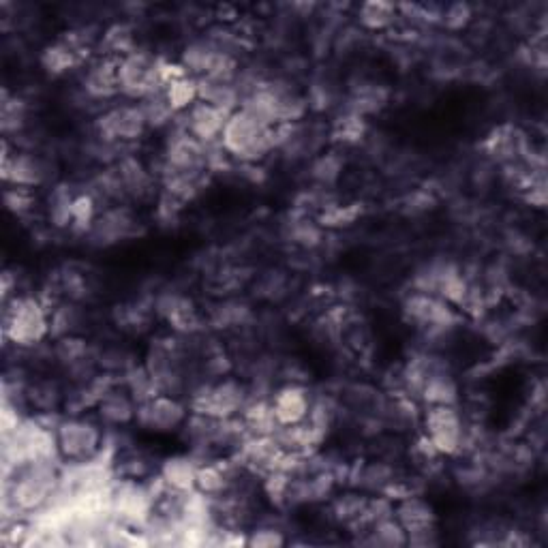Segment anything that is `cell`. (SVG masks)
<instances>
[{"mask_svg": "<svg viewBox=\"0 0 548 548\" xmlns=\"http://www.w3.org/2000/svg\"><path fill=\"white\" fill-rule=\"evenodd\" d=\"M95 409L101 424L110 426V429H123V426L135 422L137 416V403L123 384H114L105 390Z\"/></svg>", "mask_w": 548, "mask_h": 548, "instance_id": "cell-16", "label": "cell"}, {"mask_svg": "<svg viewBox=\"0 0 548 548\" xmlns=\"http://www.w3.org/2000/svg\"><path fill=\"white\" fill-rule=\"evenodd\" d=\"M165 97L170 101L172 110L176 114H185L191 105L200 99L197 97V78L187 75V78H180L172 84L165 86Z\"/></svg>", "mask_w": 548, "mask_h": 548, "instance_id": "cell-30", "label": "cell"}, {"mask_svg": "<svg viewBox=\"0 0 548 548\" xmlns=\"http://www.w3.org/2000/svg\"><path fill=\"white\" fill-rule=\"evenodd\" d=\"M343 159L337 155V152H324L322 157L313 161V178L319 182V185H334L339 180L343 172Z\"/></svg>", "mask_w": 548, "mask_h": 548, "instance_id": "cell-32", "label": "cell"}, {"mask_svg": "<svg viewBox=\"0 0 548 548\" xmlns=\"http://www.w3.org/2000/svg\"><path fill=\"white\" fill-rule=\"evenodd\" d=\"M95 219H97V204L93 200V195H88V193L75 195L73 204H71V225L69 227H73L75 232L88 234Z\"/></svg>", "mask_w": 548, "mask_h": 548, "instance_id": "cell-31", "label": "cell"}, {"mask_svg": "<svg viewBox=\"0 0 548 548\" xmlns=\"http://www.w3.org/2000/svg\"><path fill=\"white\" fill-rule=\"evenodd\" d=\"M474 20V9H471L467 3H452L444 11H441V24H444L448 30H463L469 26V22Z\"/></svg>", "mask_w": 548, "mask_h": 548, "instance_id": "cell-35", "label": "cell"}, {"mask_svg": "<svg viewBox=\"0 0 548 548\" xmlns=\"http://www.w3.org/2000/svg\"><path fill=\"white\" fill-rule=\"evenodd\" d=\"M24 399L30 403V407H35L39 414H58L60 405H65L67 401L65 392L60 390L54 379H41V382L30 384L24 390Z\"/></svg>", "mask_w": 548, "mask_h": 548, "instance_id": "cell-22", "label": "cell"}, {"mask_svg": "<svg viewBox=\"0 0 548 548\" xmlns=\"http://www.w3.org/2000/svg\"><path fill=\"white\" fill-rule=\"evenodd\" d=\"M84 93L95 101H108L120 95L118 84V58L99 56L93 63H88L82 78Z\"/></svg>", "mask_w": 548, "mask_h": 548, "instance_id": "cell-15", "label": "cell"}, {"mask_svg": "<svg viewBox=\"0 0 548 548\" xmlns=\"http://www.w3.org/2000/svg\"><path fill=\"white\" fill-rule=\"evenodd\" d=\"M369 499L371 497L364 493L339 495L332 501V516L341 525H345L349 529H358V527H362V519H364V512H367Z\"/></svg>", "mask_w": 548, "mask_h": 548, "instance_id": "cell-25", "label": "cell"}, {"mask_svg": "<svg viewBox=\"0 0 548 548\" xmlns=\"http://www.w3.org/2000/svg\"><path fill=\"white\" fill-rule=\"evenodd\" d=\"M251 401V388L234 377H225L217 384L202 386L191 394L189 409L193 414H204L217 420L238 418Z\"/></svg>", "mask_w": 548, "mask_h": 548, "instance_id": "cell-6", "label": "cell"}, {"mask_svg": "<svg viewBox=\"0 0 548 548\" xmlns=\"http://www.w3.org/2000/svg\"><path fill=\"white\" fill-rule=\"evenodd\" d=\"M189 414V405L182 403L174 394L159 392L150 401L137 405L135 424L150 433L170 435L185 426Z\"/></svg>", "mask_w": 548, "mask_h": 548, "instance_id": "cell-9", "label": "cell"}, {"mask_svg": "<svg viewBox=\"0 0 548 548\" xmlns=\"http://www.w3.org/2000/svg\"><path fill=\"white\" fill-rule=\"evenodd\" d=\"M236 480V469L230 461H204L197 469L195 491L208 499H221L227 495Z\"/></svg>", "mask_w": 548, "mask_h": 548, "instance_id": "cell-18", "label": "cell"}, {"mask_svg": "<svg viewBox=\"0 0 548 548\" xmlns=\"http://www.w3.org/2000/svg\"><path fill=\"white\" fill-rule=\"evenodd\" d=\"M397 7L390 3H379V0H373V3H364L358 9V22L362 28L373 30V33H382V30L390 28L397 20Z\"/></svg>", "mask_w": 548, "mask_h": 548, "instance_id": "cell-29", "label": "cell"}, {"mask_svg": "<svg viewBox=\"0 0 548 548\" xmlns=\"http://www.w3.org/2000/svg\"><path fill=\"white\" fill-rule=\"evenodd\" d=\"M101 56L108 58H123L137 50V41L133 35V28L125 22H116L110 28H105V33L99 39Z\"/></svg>", "mask_w": 548, "mask_h": 548, "instance_id": "cell-24", "label": "cell"}, {"mask_svg": "<svg viewBox=\"0 0 548 548\" xmlns=\"http://www.w3.org/2000/svg\"><path fill=\"white\" fill-rule=\"evenodd\" d=\"M202 461L197 459L193 452H178L172 456H165L159 465V478L174 493L189 495L195 493L197 469Z\"/></svg>", "mask_w": 548, "mask_h": 548, "instance_id": "cell-14", "label": "cell"}, {"mask_svg": "<svg viewBox=\"0 0 548 548\" xmlns=\"http://www.w3.org/2000/svg\"><path fill=\"white\" fill-rule=\"evenodd\" d=\"M367 538H364V544L367 546H377V548H403L407 546V531L405 527L394 519V516H388V519L375 523L369 527Z\"/></svg>", "mask_w": 548, "mask_h": 548, "instance_id": "cell-26", "label": "cell"}, {"mask_svg": "<svg viewBox=\"0 0 548 548\" xmlns=\"http://www.w3.org/2000/svg\"><path fill=\"white\" fill-rule=\"evenodd\" d=\"M82 52L84 50L75 48L71 41H56L43 50L41 65L52 75L67 73L82 63Z\"/></svg>", "mask_w": 548, "mask_h": 548, "instance_id": "cell-23", "label": "cell"}, {"mask_svg": "<svg viewBox=\"0 0 548 548\" xmlns=\"http://www.w3.org/2000/svg\"><path fill=\"white\" fill-rule=\"evenodd\" d=\"M227 116L230 114L215 108V105L197 99L185 112V123H182V127H185V131L193 135L197 142H202L206 146H217L221 142Z\"/></svg>", "mask_w": 548, "mask_h": 548, "instance_id": "cell-13", "label": "cell"}, {"mask_svg": "<svg viewBox=\"0 0 548 548\" xmlns=\"http://www.w3.org/2000/svg\"><path fill=\"white\" fill-rule=\"evenodd\" d=\"M133 227H135V219L131 215V210L127 206L116 204L114 208H108L101 217L95 219L88 236L97 240L99 247H110L123 238L131 236Z\"/></svg>", "mask_w": 548, "mask_h": 548, "instance_id": "cell-17", "label": "cell"}, {"mask_svg": "<svg viewBox=\"0 0 548 548\" xmlns=\"http://www.w3.org/2000/svg\"><path fill=\"white\" fill-rule=\"evenodd\" d=\"M137 105H140L142 112H144L148 129L170 127L174 123V118L178 116L172 110L170 101H167V97H165V88L159 90V93H155V95H150V97H146L142 101H137Z\"/></svg>", "mask_w": 548, "mask_h": 548, "instance_id": "cell-28", "label": "cell"}, {"mask_svg": "<svg viewBox=\"0 0 548 548\" xmlns=\"http://www.w3.org/2000/svg\"><path fill=\"white\" fill-rule=\"evenodd\" d=\"M270 405L279 426H294L307 422L313 407V399L307 386L289 382L274 390L270 397Z\"/></svg>", "mask_w": 548, "mask_h": 548, "instance_id": "cell-12", "label": "cell"}, {"mask_svg": "<svg viewBox=\"0 0 548 548\" xmlns=\"http://www.w3.org/2000/svg\"><path fill=\"white\" fill-rule=\"evenodd\" d=\"M285 544H287V538L283 531L279 527H272V525L255 527L247 536L249 548H283Z\"/></svg>", "mask_w": 548, "mask_h": 548, "instance_id": "cell-34", "label": "cell"}, {"mask_svg": "<svg viewBox=\"0 0 548 548\" xmlns=\"http://www.w3.org/2000/svg\"><path fill=\"white\" fill-rule=\"evenodd\" d=\"M148 131V123L144 118V112L137 103H125L116 105V108L105 110L95 120V133L97 140L108 144H131L142 140L144 133Z\"/></svg>", "mask_w": 548, "mask_h": 548, "instance_id": "cell-8", "label": "cell"}, {"mask_svg": "<svg viewBox=\"0 0 548 548\" xmlns=\"http://www.w3.org/2000/svg\"><path fill=\"white\" fill-rule=\"evenodd\" d=\"M163 58L155 52L137 48L131 54L118 58V84L120 95H125L133 103L142 101L165 88L163 84Z\"/></svg>", "mask_w": 548, "mask_h": 548, "instance_id": "cell-5", "label": "cell"}, {"mask_svg": "<svg viewBox=\"0 0 548 548\" xmlns=\"http://www.w3.org/2000/svg\"><path fill=\"white\" fill-rule=\"evenodd\" d=\"M424 437L439 456H456L465 446V422L456 405H431L422 416Z\"/></svg>", "mask_w": 548, "mask_h": 548, "instance_id": "cell-7", "label": "cell"}, {"mask_svg": "<svg viewBox=\"0 0 548 548\" xmlns=\"http://www.w3.org/2000/svg\"><path fill=\"white\" fill-rule=\"evenodd\" d=\"M3 180L7 187L37 189L48 180V165L35 152H11L9 142H3Z\"/></svg>", "mask_w": 548, "mask_h": 548, "instance_id": "cell-10", "label": "cell"}, {"mask_svg": "<svg viewBox=\"0 0 548 548\" xmlns=\"http://www.w3.org/2000/svg\"><path fill=\"white\" fill-rule=\"evenodd\" d=\"M52 332L50 309L35 296H18L5 302L3 334L15 347H35Z\"/></svg>", "mask_w": 548, "mask_h": 548, "instance_id": "cell-2", "label": "cell"}, {"mask_svg": "<svg viewBox=\"0 0 548 548\" xmlns=\"http://www.w3.org/2000/svg\"><path fill=\"white\" fill-rule=\"evenodd\" d=\"M403 311L409 322L429 330H444L456 322L452 304H448L444 298H439L435 294L418 292V289L414 294L407 296Z\"/></svg>", "mask_w": 548, "mask_h": 548, "instance_id": "cell-11", "label": "cell"}, {"mask_svg": "<svg viewBox=\"0 0 548 548\" xmlns=\"http://www.w3.org/2000/svg\"><path fill=\"white\" fill-rule=\"evenodd\" d=\"M394 519L405 527L407 534H411V531L437 527V512L433 504H429L422 495L416 493L397 501V506H394Z\"/></svg>", "mask_w": 548, "mask_h": 548, "instance_id": "cell-19", "label": "cell"}, {"mask_svg": "<svg viewBox=\"0 0 548 548\" xmlns=\"http://www.w3.org/2000/svg\"><path fill=\"white\" fill-rule=\"evenodd\" d=\"M219 146L227 157L240 163H260L274 148H279V127L270 125L257 112L240 105L227 116Z\"/></svg>", "mask_w": 548, "mask_h": 548, "instance_id": "cell-1", "label": "cell"}, {"mask_svg": "<svg viewBox=\"0 0 548 548\" xmlns=\"http://www.w3.org/2000/svg\"><path fill=\"white\" fill-rule=\"evenodd\" d=\"M35 204H37V197H35L33 189H24V187H7L5 189V206L9 212H13L15 217L28 215Z\"/></svg>", "mask_w": 548, "mask_h": 548, "instance_id": "cell-33", "label": "cell"}, {"mask_svg": "<svg viewBox=\"0 0 548 548\" xmlns=\"http://www.w3.org/2000/svg\"><path fill=\"white\" fill-rule=\"evenodd\" d=\"M420 401L426 407L456 405L459 403V386H456L454 377L444 369H433L420 390Z\"/></svg>", "mask_w": 548, "mask_h": 548, "instance_id": "cell-21", "label": "cell"}, {"mask_svg": "<svg viewBox=\"0 0 548 548\" xmlns=\"http://www.w3.org/2000/svg\"><path fill=\"white\" fill-rule=\"evenodd\" d=\"M58 471L52 461H30L18 465V476L9 480L7 501L15 512H37L58 491Z\"/></svg>", "mask_w": 548, "mask_h": 548, "instance_id": "cell-3", "label": "cell"}, {"mask_svg": "<svg viewBox=\"0 0 548 548\" xmlns=\"http://www.w3.org/2000/svg\"><path fill=\"white\" fill-rule=\"evenodd\" d=\"M120 384L127 388V392L135 399L137 405L146 403L155 397V394H159V388L155 384V379H152L150 371L146 369V364H133L131 369L123 373Z\"/></svg>", "mask_w": 548, "mask_h": 548, "instance_id": "cell-27", "label": "cell"}, {"mask_svg": "<svg viewBox=\"0 0 548 548\" xmlns=\"http://www.w3.org/2000/svg\"><path fill=\"white\" fill-rule=\"evenodd\" d=\"M116 167L123 178V189L127 200H146V197L155 189V180H152L150 172L144 167V163L135 157H123L116 161Z\"/></svg>", "mask_w": 548, "mask_h": 548, "instance_id": "cell-20", "label": "cell"}, {"mask_svg": "<svg viewBox=\"0 0 548 548\" xmlns=\"http://www.w3.org/2000/svg\"><path fill=\"white\" fill-rule=\"evenodd\" d=\"M56 446L60 459L73 465H86L97 459L105 446L103 424L84 414H69L56 426Z\"/></svg>", "mask_w": 548, "mask_h": 548, "instance_id": "cell-4", "label": "cell"}]
</instances>
